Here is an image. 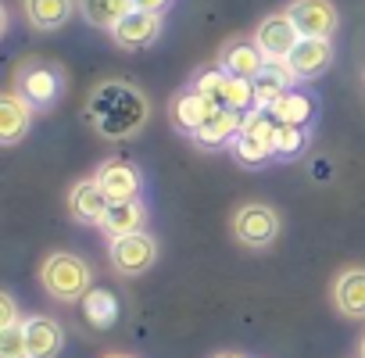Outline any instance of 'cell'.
Here are the masks:
<instances>
[{
	"label": "cell",
	"instance_id": "cell-1",
	"mask_svg": "<svg viewBox=\"0 0 365 358\" xmlns=\"http://www.w3.org/2000/svg\"><path fill=\"white\" fill-rule=\"evenodd\" d=\"M150 115L147 97L129 86V83H101L86 104V118L90 126L104 136V140H129L143 129Z\"/></svg>",
	"mask_w": 365,
	"mask_h": 358
},
{
	"label": "cell",
	"instance_id": "cell-2",
	"mask_svg": "<svg viewBox=\"0 0 365 358\" xmlns=\"http://www.w3.org/2000/svg\"><path fill=\"white\" fill-rule=\"evenodd\" d=\"M90 280H93V269H90L79 255H72V251H54V255H47L43 265H40V283H43V290H47L54 301H61V305L83 301V297L93 290Z\"/></svg>",
	"mask_w": 365,
	"mask_h": 358
},
{
	"label": "cell",
	"instance_id": "cell-3",
	"mask_svg": "<svg viewBox=\"0 0 365 358\" xmlns=\"http://www.w3.org/2000/svg\"><path fill=\"white\" fill-rule=\"evenodd\" d=\"M279 230H283V226H279V212L269 208V205L251 201V205H240V208L233 212V237H237L244 247H251V251H262V247L276 244Z\"/></svg>",
	"mask_w": 365,
	"mask_h": 358
},
{
	"label": "cell",
	"instance_id": "cell-4",
	"mask_svg": "<svg viewBox=\"0 0 365 358\" xmlns=\"http://www.w3.org/2000/svg\"><path fill=\"white\" fill-rule=\"evenodd\" d=\"M108 258H111V269L118 276H140V272H147L158 262V240L147 230L118 237V240H111Z\"/></svg>",
	"mask_w": 365,
	"mask_h": 358
},
{
	"label": "cell",
	"instance_id": "cell-5",
	"mask_svg": "<svg viewBox=\"0 0 365 358\" xmlns=\"http://www.w3.org/2000/svg\"><path fill=\"white\" fill-rule=\"evenodd\" d=\"M15 90L33 108H51L61 97V72L47 61H26L15 76Z\"/></svg>",
	"mask_w": 365,
	"mask_h": 358
},
{
	"label": "cell",
	"instance_id": "cell-6",
	"mask_svg": "<svg viewBox=\"0 0 365 358\" xmlns=\"http://www.w3.org/2000/svg\"><path fill=\"white\" fill-rule=\"evenodd\" d=\"M93 179H97V187L108 194V201H136L140 198V187H143L140 168L133 161H122V158L101 161L97 172H93Z\"/></svg>",
	"mask_w": 365,
	"mask_h": 358
},
{
	"label": "cell",
	"instance_id": "cell-7",
	"mask_svg": "<svg viewBox=\"0 0 365 358\" xmlns=\"http://www.w3.org/2000/svg\"><path fill=\"white\" fill-rule=\"evenodd\" d=\"M287 15L294 19L297 33L308 40H329L336 33V8L329 0H294Z\"/></svg>",
	"mask_w": 365,
	"mask_h": 358
},
{
	"label": "cell",
	"instance_id": "cell-8",
	"mask_svg": "<svg viewBox=\"0 0 365 358\" xmlns=\"http://www.w3.org/2000/svg\"><path fill=\"white\" fill-rule=\"evenodd\" d=\"M255 44L262 47L265 58H290L294 47L301 44V33H297V26H294V19H290L287 11H276V15H269V19L258 26Z\"/></svg>",
	"mask_w": 365,
	"mask_h": 358
},
{
	"label": "cell",
	"instance_id": "cell-9",
	"mask_svg": "<svg viewBox=\"0 0 365 358\" xmlns=\"http://www.w3.org/2000/svg\"><path fill=\"white\" fill-rule=\"evenodd\" d=\"M297 83H301V79L294 76V68H290L287 58H269L265 68H262V76L255 79V108L269 111V108H272L283 93H290Z\"/></svg>",
	"mask_w": 365,
	"mask_h": 358
},
{
	"label": "cell",
	"instance_id": "cell-10",
	"mask_svg": "<svg viewBox=\"0 0 365 358\" xmlns=\"http://www.w3.org/2000/svg\"><path fill=\"white\" fill-rule=\"evenodd\" d=\"M108 208H111V201L97 187L93 175L90 179H79V183L68 190V215L76 223H83V226H101V219L108 215Z\"/></svg>",
	"mask_w": 365,
	"mask_h": 358
},
{
	"label": "cell",
	"instance_id": "cell-11",
	"mask_svg": "<svg viewBox=\"0 0 365 358\" xmlns=\"http://www.w3.org/2000/svg\"><path fill=\"white\" fill-rule=\"evenodd\" d=\"M333 308L347 319H365V269L361 265H351L344 269L336 280H333Z\"/></svg>",
	"mask_w": 365,
	"mask_h": 358
},
{
	"label": "cell",
	"instance_id": "cell-12",
	"mask_svg": "<svg viewBox=\"0 0 365 358\" xmlns=\"http://www.w3.org/2000/svg\"><path fill=\"white\" fill-rule=\"evenodd\" d=\"M265 54H262V47L255 44V40H233V44H226L222 47V54H219V68L222 72H230V76H237V79H258L262 76V68H265Z\"/></svg>",
	"mask_w": 365,
	"mask_h": 358
},
{
	"label": "cell",
	"instance_id": "cell-13",
	"mask_svg": "<svg viewBox=\"0 0 365 358\" xmlns=\"http://www.w3.org/2000/svg\"><path fill=\"white\" fill-rule=\"evenodd\" d=\"M33 126V104L19 93V90H8L0 97V143L4 147H15Z\"/></svg>",
	"mask_w": 365,
	"mask_h": 358
},
{
	"label": "cell",
	"instance_id": "cell-14",
	"mask_svg": "<svg viewBox=\"0 0 365 358\" xmlns=\"http://www.w3.org/2000/svg\"><path fill=\"white\" fill-rule=\"evenodd\" d=\"M111 36H115V44H118L122 51H143V47H150V44L161 36V15L133 11V15H125V19L111 29Z\"/></svg>",
	"mask_w": 365,
	"mask_h": 358
},
{
	"label": "cell",
	"instance_id": "cell-15",
	"mask_svg": "<svg viewBox=\"0 0 365 358\" xmlns=\"http://www.w3.org/2000/svg\"><path fill=\"white\" fill-rule=\"evenodd\" d=\"M240 126H244V111H233V108H219L190 140L197 147H208V150H219V147H233V140L240 136Z\"/></svg>",
	"mask_w": 365,
	"mask_h": 358
},
{
	"label": "cell",
	"instance_id": "cell-16",
	"mask_svg": "<svg viewBox=\"0 0 365 358\" xmlns=\"http://www.w3.org/2000/svg\"><path fill=\"white\" fill-rule=\"evenodd\" d=\"M297 79H315L333 65V44L329 40H308L301 36V44L294 47V54L287 58Z\"/></svg>",
	"mask_w": 365,
	"mask_h": 358
},
{
	"label": "cell",
	"instance_id": "cell-17",
	"mask_svg": "<svg viewBox=\"0 0 365 358\" xmlns=\"http://www.w3.org/2000/svg\"><path fill=\"white\" fill-rule=\"evenodd\" d=\"M168 111H172V126H175L179 133L194 136V133H197V129H201V126L219 111V108H212L197 90H182V93L172 101V108H168Z\"/></svg>",
	"mask_w": 365,
	"mask_h": 358
},
{
	"label": "cell",
	"instance_id": "cell-18",
	"mask_svg": "<svg viewBox=\"0 0 365 358\" xmlns=\"http://www.w3.org/2000/svg\"><path fill=\"white\" fill-rule=\"evenodd\" d=\"M26 344H29V358H58L65 344V329L51 315H33L26 319Z\"/></svg>",
	"mask_w": 365,
	"mask_h": 358
},
{
	"label": "cell",
	"instance_id": "cell-19",
	"mask_svg": "<svg viewBox=\"0 0 365 358\" xmlns=\"http://www.w3.org/2000/svg\"><path fill=\"white\" fill-rule=\"evenodd\" d=\"M76 8H79L76 0H22L26 22H29L33 29H40V33H54V29H61V26L72 19Z\"/></svg>",
	"mask_w": 365,
	"mask_h": 358
},
{
	"label": "cell",
	"instance_id": "cell-20",
	"mask_svg": "<svg viewBox=\"0 0 365 358\" xmlns=\"http://www.w3.org/2000/svg\"><path fill=\"white\" fill-rule=\"evenodd\" d=\"M143 223H147V208L140 201H111L108 215L101 219V230L108 233V240H118V237L140 233Z\"/></svg>",
	"mask_w": 365,
	"mask_h": 358
},
{
	"label": "cell",
	"instance_id": "cell-21",
	"mask_svg": "<svg viewBox=\"0 0 365 358\" xmlns=\"http://www.w3.org/2000/svg\"><path fill=\"white\" fill-rule=\"evenodd\" d=\"M79 4V11H83V19L90 22V26H97V29H115L125 15H133L136 8H133V0H76Z\"/></svg>",
	"mask_w": 365,
	"mask_h": 358
},
{
	"label": "cell",
	"instance_id": "cell-22",
	"mask_svg": "<svg viewBox=\"0 0 365 358\" xmlns=\"http://www.w3.org/2000/svg\"><path fill=\"white\" fill-rule=\"evenodd\" d=\"M269 115H272L276 122H283V126H308L312 115H315V101H312L308 93L290 90V93H283V97L269 108Z\"/></svg>",
	"mask_w": 365,
	"mask_h": 358
},
{
	"label": "cell",
	"instance_id": "cell-23",
	"mask_svg": "<svg viewBox=\"0 0 365 358\" xmlns=\"http://www.w3.org/2000/svg\"><path fill=\"white\" fill-rule=\"evenodd\" d=\"M83 312H86V322H90L93 329H108V326H115V319H118V301H115L111 290L93 287V290L83 297Z\"/></svg>",
	"mask_w": 365,
	"mask_h": 358
},
{
	"label": "cell",
	"instance_id": "cell-24",
	"mask_svg": "<svg viewBox=\"0 0 365 358\" xmlns=\"http://www.w3.org/2000/svg\"><path fill=\"white\" fill-rule=\"evenodd\" d=\"M230 72H222V68H212V72H201L197 76V83L190 86V90H197L212 108H230Z\"/></svg>",
	"mask_w": 365,
	"mask_h": 358
},
{
	"label": "cell",
	"instance_id": "cell-25",
	"mask_svg": "<svg viewBox=\"0 0 365 358\" xmlns=\"http://www.w3.org/2000/svg\"><path fill=\"white\" fill-rule=\"evenodd\" d=\"M304 147H308V133H304V126H283V122H276L272 150H276L279 158H297Z\"/></svg>",
	"mask_w": 365,
	"mask_h": 358
},
{
	"label": "cell",
	"instance_id": "cell-26",
	"mask_svg": "<svg viewBox=\"0 0 365 358\" xmlns=\"http://www.w3.org/2000/svg\"><path fill=\"white\" fill-rule=\"evenodd\" d=\"M233 154L240 165H265L269 158H276V150L262 140H251V136H237L233 140Z\"/></svg>",
	"mask_w": 365,
	"mask_h": 358
},
{
	"label": "cell",
	"instance_id": "cell-27",
	"mask_svg": "<svg viewBox=\"0 0 365 358\" xmlns=\"http://www.w3.org/2000/svg\"><path fill=\"white\" fill-rule=\"evenodd\" d=\"M0 358H29V344H26V319L0 329Z\"/></svg>",
	"mask_w": 365,
	"mask_h": 358
},
{
	"label": "cell",
	"instance_id": "cell-28",
	"mask_svg": "<svg viewBox=\"0 0 365 358\" xmlns=\"http://www.w3.org/2000/svg\"><path fill=\"white\" fill-rule=\"evenodd\" d=\"M15 322H22V319H19V305H15V297L4 290V294H0V329H8V326H15Z\"/></svg>",
	"mask_w": 365,
	"mask_h": 358
},
{
	"label": "cell",
	"instance_id": "cell-29",
	"mask_svg": "<svg viewBox=\"0 0 365 358\" xmlns=\"http://www.w3.org/2000/svg\"><path fill=\"white\" fill-rule=\"evenodd\" d=\"M168 4H172V0H133V8L136 11H147V15H161Z\"/></svg>",
	"mask_w": 365,
	"mask_h": 358
},
{
	"label": "cell",
	"instance_id": "cell-30",
	"mask_svg": "<svg viewBox=\"0 0 365 358\" xmlns=\"http://www.w3.org/2000/svg\"><path fill=\"white\" fill-rule=\"evenodd\" d=\"M212 358H244V354H237V351H219V354H212Z\"/></svg>",
	"mask_w": 365,
	"mask_h": 358
},
{
	"label": "cell",
	"instance_id": "cell-31",
	"mask_svg": "<svg viewBox=\"0 0 365 358\" xmlns=\"http://www.w3.org/2000/svg\"><path fill=\"white\" fill-rule=\"evenodd\" d=\"M104 358H133V354H122V351H111V354H104Z\"/></svg>",
	"mask_w": 365,
	"mask_h": 358
},
{
	"label": "cell",
	"instance_id": "cell-32",
	"mask_svg": "<svg viewBox=\"0 0 365 358\" xmlns=\"http://www.w3.org/2000/svg\"><path fill=\"white\" fill-rule=\"evenodd\" d=\"M358 351H361V358H365V337H361V344H358Z\"/></svg>",
	"mask_w": 365,
	"mask_h": 358
}]
</instances>
